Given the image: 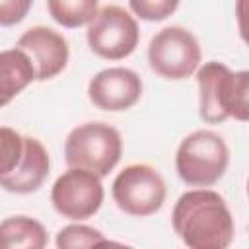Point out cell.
Wrapping results in <instances>:
<instances>
[{"instance_id": "cell-1", "label": "cell", "mask_w": 249, "mask_h": 249, "mask_svg": "<svg viewBox=\"0 0 249 249\" xmlns=\"http://www.w3.org/2000/svg\"><path fill=\"white\" fill-rule=\"evenodd\" d=\"M171 224L191 249H226L235 235L233 216L224 196L210 189L183 193L173 206Z\"/></svg>"}, {"instance_id": "cell-2", "label": "cell", "mask_w": 249, "mask_h": 249, "mask_svg": "<svg viewBox=\"0 0 249 249\" xmlns=\"http://www.w3.org/2000/svg\"><path fill=\"white\" fill-rule=\"evenodd\" d=\"M198 113L208 124H220L226 119H249V74L231 72L224 62H206L196 70Z\"/></svg>"}, {"instance_id": "cell-3", "label": "cell", "mask_w": 249, "mask_h": 249, "mask_svg": "<svg viewBox=\"0 0 249 249\" xmlns=\"http://www.w3.org/2000/svg\"><path fill=\"white\" fill-rule=\"evenodd\" d=\"M123 140L117 128L107 123H84L70 130L64 142V161L68 167H82L99 177L119 163Z\"/></svg>"}, {"instance_id": "cell-4", "label": "cell", "mask_w": 249, "mask_h": 249, "mask_svg": "<svg viewBox=\"0 0 249 249\" xmlns=\"http://www.w3.org/2000/svg\"><path fill=\"white\" fill-rule=\"evenodd\" d=\"M230 163V150L222 136L212 130H195L185 136L175 154V167L191 187H212Z\"/></svg>"}, {"instance_id": "cell-5", "label": "cell", "mask_w": 249, "mask_h": 249, "mask_svg": "<svg viewBox=\"0 0 249 249\" xmlns=\"http://www.w3.org/2000/svg\"><path fill=\"white\" fill-rule=\"evenodd\" d=\"M113 200L130 216H152L165 202V181L160 171L146 163L126 165L113 181Z\"/></svg>"}, {"instance_id": "cell-6", "label": "cell", "mask_w": 249, "mask_h": 249, "mask_svg": "<svg viewBox=\"0 0 249 249\" xmlns=\"http://www.w3.org/2000/svg\"><path fill=\"white\" fill-rule=\"evenodd\" d=\"M148 62L150 68L165 80H185L198 68V41L185 27H163L148 45Z\"/></svg>"}, {"instance_id": "cell-7", "label": "cell", "mask_w": 249, "mask_h": 249, "mask_svg": "<svg viewBox=\"0 0 249 249\" xmlns=\"http://www.w3.org/2000/svg\"><path fill=\"white\" fill-rule=\"evenodd\" d=\"M89 49L105 60H123L134 53L140 31L136 19L121 6H105L97 10L88 25Z\"/></svg>"}, {"instance_id": "cell-8", "label": "cell", "mask_w": 249, "mask_h": 249, "mask_svg": "<svg viewBox=\"0 0 249 249\" xmlns=\"http://www.w3.org/2000/svg\"><path fill=\"white\" fill-rule=\"evenodd\" d=\"M101 177L82 169L70 167L54 181L51 189V202L54 210L68 220L91 218L103 204Z\"/></svg>"}, {"instance_id": "cell-9", "label": "cell", "mask_w": 249, "mask_h": 249, "mask_svg": "<svg viewBox=\"0 0 249 249\" xmlns=\"http://www.w3.org/2000/svg\"><path fill=\"white\" fill-rule=\"evenodd\" d=\"M16 47L29 56L33 64L35 80L39 82L58 76L66 68L68 56H70L66 39L58 31L43 25L27 29L18 39Z\"/></svg>"}, {"instance_id": "cell-10", "label": "cell", "mask_w": 249, "mask_h": 249, "mask_svg": "<svg viewBox=\"0 0 249 249\" xmlns=\"http://www.w3.org/2000/svg\"><path fill=\"white\" fill-rule=\"evenodd\" d=\"M88 95L97 109L126 111L138 103L142 95V80L130 68H105L89 80Z\"/></svg>"}, {"instance_id": "cell-11", "label": "cell", "mask_w": 249, "mask_h": 249, "mask_svg": "<svg viewBox=\"0 0 249 249\" xmlns=\"http://www.w3.org/2000/svg\"><path fill=\"white\" fill-rule=\"evenodd\" d=\"M23 140H25V148H23V156L19 163L16 165L12 173L0 177V187L16 195L35 193L45 183L49 175V167H51L45 146L33 136H23Z\"/></svg>"}, {"instance_id": "cell-12", "label": "cell", "mask_w": 249, "mask_h": 249, "mask_svg": "<svg viewBox=\"0 0 249 249\" xmlns=\"http://www.w3.org/2000/svg\"><path fill=\"white\" fill-rule=\"evenodd\" d=\"M33 80V64L23 51L16 47L0 53V107L8 105Z\"/></svg>"}, {"instance_id": "cell-13", "label": "cell", "mask_w": 249, "mask_h": 249, "mask_svg": "<svg viewBox=\"0 0 249 249\" xmlns=\"http://www.w3.org/2000/svg\"><path fill=\"white\" fill-rule=\"evenodd\" d=\"M47 241L43 224L29 216H10L0 222V249H43Z\"/></svg>"}, {"instance_id": "cell-14", "label": "cell", "mask_w": 249, "mask_h": 249, "mask_svg": "<svg viewBox=\"0 0 249 249\" xmlns=\"http://www.w3.org/2000/svg\"><path fill=\"white\" fill-rule=\"evenodd\" d=\"M51 18L68 29L89 23L97 14V0H47Z\"/></svg>"}, {"instance_id": "cell-15", "label": "cell", "mask_w": 249, "mask_h": 249, "mask_svg": "<svg viewBox=\"0 0 249 249\" xmlns=\"http://www.w3.org/2000/svg\"><path fill=\"white\" fill-rule=\"evenodd\" d=\"M109 239L101 235L99 230L84 226V224H70L64 226L56 233V247L68 249V247H93V245H105Z\"/></svg>"}, {"instance_id": "cell-16", "label": "cell", "mask_w": 249, "mask_h": 249, "mask_svg": "<svg viewBox=\"0 0 249 249\" xmlns=\"http://www.w3.org/2000/svg\"><path fill=\"white\" fill-rule=\"evenodd\" d=\"M25 140L19 132L8 126H0V177L12 173L23 156Z\"/></svg>"}, {"instance_id": "cell-17", "label": "cell", "mask_w": 249, "mask_h": 249, "mask_svg": "<svg viewBox=\"0 0 249 249\" xmlns=\"http://www.w3.org/2000/svg\"><path fill=\"white\" fill-rule=\"evenodd\" d=\"M128 6L140 19L161 21L177 10L179 0H128Z\"/></svg>"}, {"instance_id": "cell-18", "label": "cell", "mask_w": 249, "mask_h": 249, "mask_svg": "<svg viewBox=\"0 0 249 249\" xmlns=\"http://www.w3.org/2000/svg\"><path fill=\"white\" fill-rule=\"evenodd\" d=\"M33 0H0V25L10 27L19 23L31 10Z\"/></svg>"}]
</instances>
